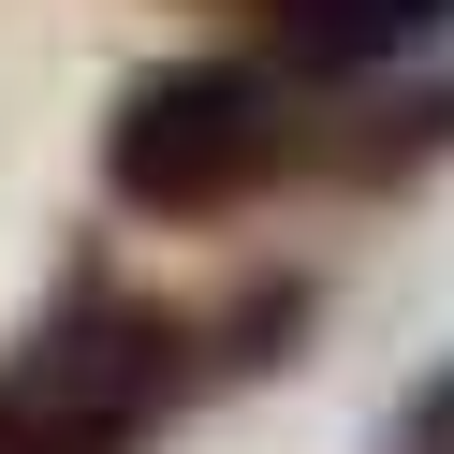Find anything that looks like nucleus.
Wrapping results in <instances>:
<instances>
[{
	"instance_id": "nucleus-2",
	"label": "nucleus",
	"mask_w": 454,
	"mask_h": 454,
	"mask_svg": "<svg viewBox=\"0 0 454 454\" xmlns=\"http://www.w3.org/2000/svg\"><path fill=\"white\" fill-rule=\"evenodd\" d=\"M278 176H308V103L264 59H161L103 118V191L161 235H206V220L264 206Z\"/></svg>"
},
{
	"instance_id": "nucleus-4",
	"label": "nucleus",
	"mask_w": 454,
	"mask_h": 454,
	"mask_svg": "<svg viewBox=\"0 0 454 454\" xmlns=\"http://www.w3.org/2000/svg\"><path fill=\"white\" fill-rule=\"evenodd\" d=\"M454 147V74H425V89H381V74H352V118L337 132H308V161L323 176H425V161Z\"/></svg>"
},
{
	"instance_id": "nucleus-6",
	"label": "nucleus",
	"mask_w": 454,
	"mask_h": 454,
	"mask_svg": "<svg viewBox=\"0 0 454 454\" xmlns=\"http://www.w3.org/2000/svg\"><path fill=\"white\" fill-rule=\"evenodd\" d=\"M206 15H249V0H206Z\"/></svg>"
},
{
	"instance_id": "nucleus-3",
	"label": "nucleus",
	"mask_w": 454,
	"mask_h": 454,
	"mask_svg": "<svg viewBox=\"0 0 454 454\" xmlns=\"http://www.w3.org/2000/svg\"><path fill=\"white\" fill-rule=\"evenodd\" d=\"M249 30H278V59L308 74H411L454 30V0H249Z\"/></svg>"
},
{
	"instance_id": "nucleus-5",
	"label": "nucleus",
	"mask_w": 454,
	"mask_h": 454,
	"mask_svg": "<svg viewBox=\"0 0 454 454\" xmlns=\"http://www.w3.org/2000/svg\"><path fill=\"white\" fill-rule=\"evenodd\" d=\"M395 454H454V366H425V395L395 411Z\"/></svg>"
},
{
	"instance_id": "nucleus-1",
	"label": "nucleus",
	"mask_w": 454,
	"mask_h": 454,
	"mask_svg": "<svg viewBox=\"0 0 454 454\" xmlns=\"http://www.w3.org/2000/svg\"><path fill=\"white\" fill-rule=\"evenodd\" d=\"M191 395H206L191 308L74 278V294L0 352V454H147Z\"/></svg>"
}]
</instances>
